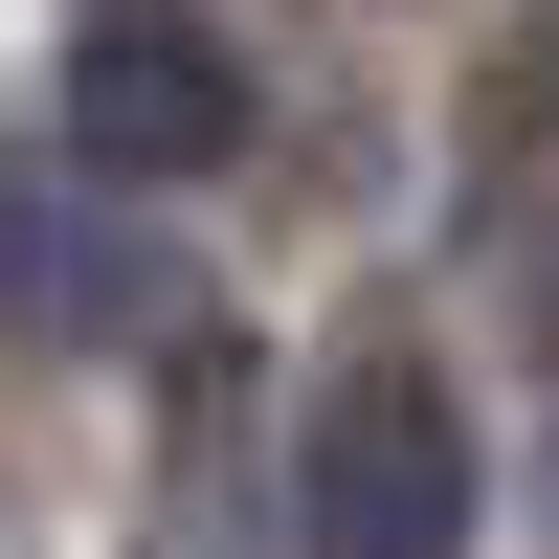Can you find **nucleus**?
I'll list each match as a JSON object with an SVG mask.
<instances>
[{
    "mask_svg": "<svg viewBox=\"0 0 559 559\" xmlns=\"http://www.w3.org/2000/svg\"><path fill=\"white\" fill-rule=\"evenodd\" d=\"M90 202H112V179H90ZM90 202H45V179H0V313H23V336H68V358L157 313V269H134V247H112Z\"/></svg>",
    "mask_w": 559,
    "mask_h": 559,
    "instance_id": "3",
    "label": "nucleus"
},
{
    "mask_svg": "<svg viewBox=\"0 0 559 559\" xmlns=\"http://www.w3.org/2000/svg\"><path fill=\"white\" fill-rule=\"evenodd\" d=\"M292 515H313V559H471V403L403 336L336 358L313 381V448H292Z\"/></svg>",
    "mask_w": 559,
    "mask_h": 559,
    "instance_id": "2",
    "label": "nucleus"
},
{
    "mask_svg": "<svg viewBox=\"0 0 559 559\" xmlns=\"http://www.w3.org/2000/svg\"><path fill=\"white\" fill-rule=\"evenodd\" d=\"M45 134H68V179H112V202H202V179H247L269 68L202 0H90V23L45 45Z\"/></svg>",
    "mask_w": 559,
    "mask_h": 559,
    "instance_id": "1",
    "label": "nucleus"
}]
</instances>
